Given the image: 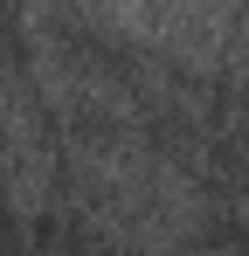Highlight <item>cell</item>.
<instances>
[{
	"mask_svg": "<svg viewBox=\"0 0 249 256\" xmlns=\"http://www.w3.org/2000/svg\"><path fill=\"white\" fill-rule=\"evenodd\" d=\"M62 194V146H56V118L42 104L35 76L21 56L0 48V201L21 222V236L48 222Z\"/></svg>",
	"mask_w": 249,
	"mask_h": 256,
	"instance_id": "cell-1",
	"label": "cell"
}]
</instances>
